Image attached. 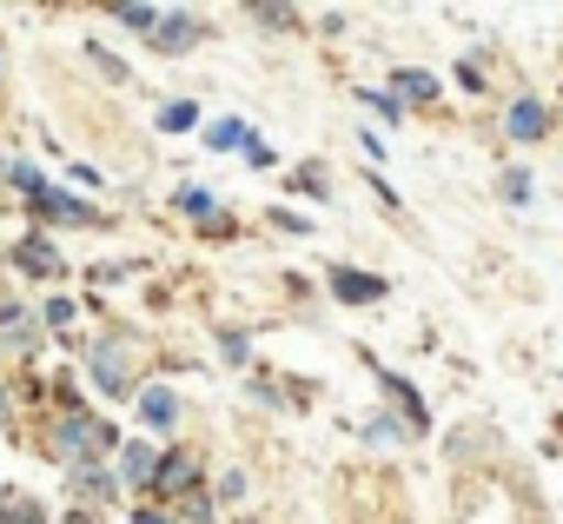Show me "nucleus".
<instances>
[{"instance_id":"6e6552de","label":"nucleus","mask_w":563,"mask_h":524,"mask_svg":"<svg viewBox=\"0 0 563 524\" xmlns=\"http://www.w3.org/2000/svg\"><path fill=\"white\" fill-rule=\"evenodd\" d=\"M120 458H126V465H120V478H126V484H146V478H153V451H146V445H126Z\"/></svg>"},{"instance_id":"ddd939ff","label":"nucleus","mask_w":563,"mask_h":524,"mask_svg":"<svg viewBox=\"0 0 563 524\" xmlns=\"http://www.w3.org/2000/svg\"><path fill=\"white\" fill-rule=\"evenodd\" d=\"M120 21L126 28H159V14H146V8H120Z\"/></svg>"},{"instance_id":"9d476101","label":"nucleus","mask_w":563,"mask_h":524,"mask_svg":"<svg viewBox=\"0 0 563 524\" xmlns=\"http://www.w3.org/2000/svg\"><path fill=\"white\" fill-rule=\"evenodd\" d=\"M192 478H199V471H192L186 458H173V465H159V484H166V491H186Z\"/></svg>"},{"instance_id":"4468645a","label":"nucleus","mask_w":563,"mask_h":524,"mask_svg":"<svg viewBox=\"0 0 563 524\" xmlns=\"http://www.w3.org/2000/svg\"><path fill=\"white\" fill-rule=\"evenodd\" d=\"M0 524H41V517H34V504H14V517H0Z\"/></svg>"},{"instance_id":"9b49d317","label":"nucleus","mask_w":563,"mask_h":524,"mask_svg":"<svg viewBox=\"0 0 563 524\" xmlns=\"http://www.w3.org/2000/svg\"><path fill=\"white\" fill-rule=\"evenodd\" d=\"M398 87H405V100H431V94H438L431 74H398Z\"/></svg>"},{"instance_id":"f8f14e48","label":"nucleus","mask_w":563,"mask_h":524,"mask_svg":"<svg viewBox=\"0 0 563 524\" xmlns=\"http://www.w3.org/2000/svg\"><path fill=\"white\" fill-rule=\"evenodd\" d=\"M179 212H199V219H206V212H212V199H206L199 186H186V193H179Z\"/></svg>"},{"instance_id":"39448f33","label":"nucleus","mask_w":563,"mask_h":524,"mask_svg":"<svg viewBox=\"0 0 563 524\" xmlns=\"http://www.w3.org/2000/svg\"><path fill=\"white\" fill-rule=\"evenodd\" d=\"M206 146H219V153L245 146V120H212V127H206Z\"/></svg>"},{"instance_id":"423d86ee","label":"nucleus","mask_w":563,"mask_h":524,"mask_svg":"<svg viewBox=\"0 0 563 524\" xmlns=\"http://www.w3.org/2000/svg\"><path fill=\"white\" fill-rule=\"evenodd\" d=\"M93 379H100L107 392H126V359H113V346H107V352L93 359Z\"/></svg>"},{"instance_id":"f257e3e1","label":"nucleus","mask_w":563,"mask_h":524,"mask_svg":"<svg viewBox=\"0 0 563 524\" xmlns=\"http://www.w3.org/2000/svg\"><path fill=\"white\" fill-rule=\"evenodd\" d=\"M100 445H107V432H100L93 418H67V425H60V458H67V465H87Z\"/></svg>"},{"instance_id":"f03ea898","label":"nucleus","mask_w":563,"mask_h":524,"mask_svg":"<svg viewBox=\"0 0 563 524\" xmlns=\"http://www.w3.org/2000/svg\"><path fill=\"white\" fill-rule=\"evenodd\" d=\"M146 41H153L159 54H179V47H192V21H186V14H166V21H159Z\"/></svg>"},{"instance_id":"0eeeda50","label":"nucleus","mask_w":563,"mask_h":524,"mask_svg":"<svg viewBox=\"0 0 563 524\" xmlns=\"http://www.w3.org/2000/svg\"><path fill=\"white\" fill-rule=\"evenodd\" d=\"M140 412H146V425H173V418H179V399H173V392H146Z\"/></svg>"},{"instance_id":"2eb2a0df","label":"nucleus","mask_w":563,"mask_h":524,"mask_svg":"<svg viewBox=\"0 0 563 524\" xmlns=\"http://www.w3.org/2000/svg\"><path fill=\"white\" fill-rule=\"evenodd\" d=\"M140 524H159V517H140Z\"/></svg>"},{"instance_id":"20e7f679","label":"nucleus","mask_w":563,"mask_h":524,"mask_svg":"<svg viewBox=\"0 0 563 524\" xmlns=\"http://www.w3.org/2000/svg\"><path fill=\"white\" fill-rule=\"evenodd\" d=\"M543 133V107L537 100H517L510 107V140H537Z\"/></svg>"},{"instance_id":"1a4fd4ad","label":"nucleus","mask_w":563,"mask_h":524,"mask_svg":"<svg viewBox=\"0 0 563 524\" xmlns=\"http://www.w3.org/2000/svg\"><path fill=\"white\" fill-rule=\"evenodd\" d=\"M21 266H27V273H54V252H47V239H27V245H21Z\"/></svg>"},{"instance_id":"7ed1b4c3","label":"nucleus","mask_w":563,"mask_h":524,"mask_svg":"<svg viewBox=\"0 0 563 524\" xmlns=\"http://www.w3.org/2000/svg\"><path fill=\"white\" fill-rule=\"evenodd\" d=\"M332 293H339V299H352V306H365V299H378L385 286H378V280H365V273H332Z\"/></svg>"}]
</instances>
